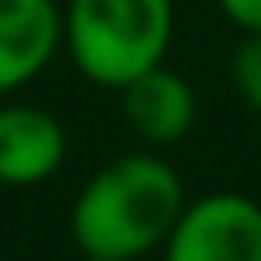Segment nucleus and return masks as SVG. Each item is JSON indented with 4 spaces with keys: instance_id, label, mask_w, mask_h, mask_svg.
<instances>
[{
    "instance_id": "nucleus-1",
    "label": "nucleus",
    "mask_w": 261,
    "mask_h": 261,
    "mask_svg": "<svg viewBox=\"0 0 261 261\" xmlns=\"http://www.w3.org/2000/svg\"><path fill=\"white\" fill-rule=\"evenodd\" d=\"M179 171L155 151H130L102 163L69 208V237L82 257L139 261L163 245L184 208Z\"/></svg>"
},
{
    "instance_id": "nucleus-8",
    "label": "nucleus",
    "mask_w": 261,
    "mask_h": 261,
    "mask_svg": "<svg viewBox=\"0 0 261 261\" xmlns=\"http://www.w3.org/2000/svg\"><path fill=\"white\" fill-rule=\"evenodd\" d=\"M216 4L241 33H261V0H216Z\"/></svg>"
},
{
    "instance_id": "nucleus-6",
    "label": "nucleus",
    "mask_w": 261,
    "mask_h": 261,
    "mask_svg": "<svg viewBox=\"0 0 261 261\" xmlns=\"http://www.w3.org/2000/svg\"><path fill=\"white\" fill-rule=\"evenodd\" d=\"M61 49L57 0H0V98L37 82Z\"/></svg>"
},
{
    "instance_id": "nucleus-7",
    "label": "nucleus",
    "mask_w": 261,
    "mask_h": 261,
    "mask_svg": "<svg viewBox=\"0 0 261 261\" xmlns=\"http://www.w3.org/2000/svg\"><path fill=\"white\" fill-rule=\"evenodd\" d=\"M228 73H232L237 98H241L253 114H261V33H245V37H241V45L232 49Z\"/></svg>"
},
{
    "instance_id": "nucleus-3",
    "label": "nucleus",
    "mask_w": 261,
    "mask_h": 261,
    "mask_svg": "<svg viewBox=\"0 0 261 261\" xmlns=\"http://www.w3.org/2000/svg\"><path fill=\"white\" fill-rule=\"evenodd\" d=\"M159 253L163 261H261V204L241 192L184 200Z\"/></svg>"
},
{
    "instance_id": "nucleus-5",
    "label": "nucleus",
    "mask_w": 261,
    "mask_h": 261,
    "mask_svg": "<svg viewBox=\"0 0 261 261\" xmlns=\"http://www.w3.org/2000/svg\"><path fill=\"white\" fill-rule=\"evenodd\" d=\"M118 94H122L126 126L147 147H171V143L188 139L196 126V114H200L196 90L184 73H175L163 61L135 73L126 86H118Z\"/></svg>"
},
{
    "instance_id": "nucleus-9",
    "label": "nucleus",
    "mask_w": 261,
    "mask_h": 261,
    "mask_svg": "<svg viewBox=\"0 0 261 261\" xmlns=\"http://www.w3.org/2000/svg\"><path fill=\"white\" fill-rule=\"evenodd\" d=\"M86 261H94V257H86Z\"/></svg>"
},
{
    "instance_id": "nucleus-2",
    "label": "nucleus",
    "mask_w": 261,
    "mask_h": 261,
    "mask_svg": "<svg viewBox=\"0 0 261 261\" xmlns=\"http://www.w3.org/2000/svg\"><path fill=\"white\" fill-rule=\"evenodd\" d=\"M175 0H65L61 49L102 90L126 86L171 49Z\"/></svg>"
},
{
    "instance_id": "nucleus-4",
    "label": "nucleus",
    "mask_w": 261,
    "mask_h": 261,
    "mask_svg": "<svg viewBox=\"0 0 261 261\" xmlns=\"http://www.w3.org/2000/svg\"><path fill=\"white\" fill-rule=\"evenodd\" d=\"M69 151L65 126L53 110L33 102H4L0 106V184L4 188H33L61 171Z\"/></svg>"
}]
</instances>
